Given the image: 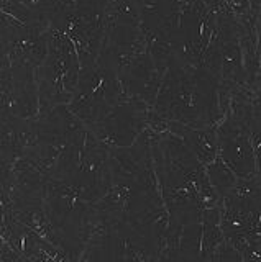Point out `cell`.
Instances as JSON below:
<instances>
[{
    "mask_svg": "<svg viewBox=\"0 0 261 262\" xmlns=\"http://www.w3.org/2000/svg\"><path fill=\"white\" fill-rule=\"evenodd\" d=\"M151 151L154 174L169 215L168 228L200 223L204 210L222 203L210 184L207 167L173 131L151 129Z\"/></svg>",
    "mask_w": 261,
    "mask_h": 262,
    "instance_id": "obj_1",
    "label": "cell"
},
{
    "mask_svg": "<svg viewBox=\"0 0 261 262\" xmlns=\"http://www.w3.org/2000/svg\"><path fill=\"white\" fill-rule=\"evenodd\" d=\"M230 102L222 82L210 71L174 57L163 77L153 117L192 128L218 126Z\"/></svg>",
    "mask_w": 261,
    "mask_h": 262,
    "instance_id": "obj_2",
    "label": "cell"
},
{
    "mask_svg": "<svg viewBox=\"0 0 261 262\" xmlns=\"http://www.w3.org/2000/svg\"><path fill=\"white\" fill-rule=\"evenodd\" d=\"M220 211L225 241L245 262H261V177L238 179L222 199Z\"/></svg>",
    "mask_w": 261,
    "mask_h": 262,
    "instance_id": "obj_3",
    "label": "cell"
},
{
    "mask_svg": "<svg viewBox=\"0 0 261 262\" xmlns=\"http://www.w3.org/2000/svg\"><path fill=\"white\" fill-rule=\"evenodd\" d=\"M81 77V57L66 31L51 28L45 61L36 71L39 112L69 105Z\"/></svg>",
    "mask_w": 261,
    "mask_h": 262,
    "instance_id": "obj_4",
    "label": "cell"
},
{
    "mask_svg": "<svg viewBox=\"0 0 261 262\" xmlns=\"http://www.w3.org/2000/svg\"><path fill=\"white\" fill-rule=\"evenodd\" d=\"M125 98L117 68L109 57L101 54L92 66L81 68L79 85L68 106L87 128H91Z\"/></svg>",
    "mask_w": 261,
    "mask_h": 262,
    "instance_id": "obj_5",
    "label": "cell"
},
{
    "mask_svg": "<svg viewBox=\"0 0 261 262\" xmlns=\"http://www.w3.org/2000/svg\"><path fill=\"white\" fill-rule=\"evenodd\" d=\"M151 120L153 106L135 98H125L89 129L110 147H128L151 126Z\"/></svg>",
    "mask_w": 261,
    "mask_h": 262,
    "instance_id": "obj_6",
    "label": "cell"
},
{
    "mask_svg": "<svg viewBox=\"0 0 261 262\" xmlns=\"http://www.w3.org/2000/svg\"><path fill=\"white\" fill-rule=\"evenodd\" d=\"M36 68L30 64H10L2 57L0 103L2 117L35 118L39 113Z\"/></svg>",
    "mask_w": 261,
    "mask_h": 262,
    "instance_id": "obj_7",
    "label": "cell"
},
{
    "mask_svg": "<svg viewBox=\"0 0 261 262\" xmlns=\"http://www.w3.org/2000/svg\"><path fill=\"white\" fill-rule=\"evenodd\" d=\"M50 31L45 25H27L2 13V57L38 69L48 54Z\"/></svg>",
    "mask_w": 261,
    "mask_h": 262,
    "instance_id": "obj_8",
    "label": "cell"
},
{
    "mask_svg": "<svg viewBox=\"0 0 261 262\" xmlns=\"http://www.w3.org/2000/svg\"><path fill=\"white\" fill-rule=\"evenodd\" d=\"M165 72L166 71L154 61L151 53L146 51L128 66H125L124 69L118 71L125 97L142 100L153 106L156 102Z\"/></svg>",
    "mask_w": 261,
    "mask_h": 262,
    "instance_id": "obj_9",
    "label": "cell"
},
{
    "mask_svg": "<svg viewBox=\"0 0 261 262\" xmlns=\"http://www.w3.org/2000/svg\"><path fill=\"white\" fill-rule=\"evenodd\" d=\"M156 262H209L202 256V221L168 228L165 249Z\"/></svg>",
    "mask_w": 261,
    "mask_h": 262,
    "instance_id": "obj_10",
    "label": "cell"
},
{
    "mask_svg": "<svg viewBox=\"0 0 261 262\" xmlns=\"http://www.w3.org/2000/svg\"><path fill=\"white\" fill-rule=\"evenodd\" d=\"M168 129L173 131L183 139L184 144L195 154L204 166H209L218 158V139H217V126H204L192 128L181 123H166Z\"/></svg>",
    "mask_w": 261,
    "mask_h": 262,
    "instance_id": "obj_11",
    "label": "cell"
},
{
    "mask_svg": "<svg viewBox=\"0 0 261 262\" xmlns=\"http://www.w3.org/2000/svg\"><path fill=\"white\" fill-rule=\"evenodd\" d=\"M220 208H222V203L217 207L206 208L202 215V256L209 262L214 257L217 249L225 243Z\"/></svg>",
    "mask_w": 261,
    "mask_h": 262,
    "instance_id": "obj_12",
    "label": "cell"
},
{
    "mask_svg": "<svg viewBox=\"0 0 261 262\" xmlns=\"http://www.w3.org/2000/svg\"><path fill=\"white\" fill-rule=\"evenodd\" d=\"M0 7H2V13L9 15L22 23L45 25L42 21V16H39L35 0H0Z\"/></svg>",
    "mask_w": 261,
    "mask_h": 262,
    "instance_id": "obj_13",
    "label": "cell"
},
{
    "mask_svg": "<svg viewBox=\"0 0 261 262\" xmlns=\"http://www.w3.org/2000/svg\"><path fill=\"white\" fill-rule=\"evenodd\" d=\"M207 174L212 187L215 188V192L220 196V200L238 184V177L235 176V172L227 166L220 156L207 166Z\"/></svg>",
    "mask_w": 261,
    "mask_h": 262,
    "instance_id": "obj_14",
    "label": "cell"
},
{
    "mask_svg": "<svg viewBox=\"0 0 261 262\" xmlns=\"http://www.w3.org/2000/svg\"><path fill=\"white\" fill-rule=\"evenodd\" d=\"M210 262H245V260L242 257V254L225 241L217 249V252L214 254V257H212Z\"/></svg>",
    "mask_w": 261,
    "mask_h": 262,
    "instance_id": "obj_15",
    "label": "cell"
},
{
    "mask_svg": "<svg viewBox=\"0 0 261 262\" xmlns=\"http://www.w3.org/2000/svg\"><path fill=\"white\" fill-rule=\"evenodd\" d=\"M2 262H31L27 256L15 249L12 244L2 239Z\"/></svg>",
    "mask_w": 261,
    "mask_h": 262,
    "instance_id": "obj_16",
    "label": "cell"
},
{
    "mask_svg": "<svg viewBox=\"0 0 261 262\" xmlns=\"http://www.w3.org/2000/svg\"><path fill=\"white\" fill-rule=\"evenodd\" d=\"M112 262H145V259L132 248V244L128 243L125 248L120 251L118 256L113 259Z\"/></svg>",
    "mask_w": 261,
    "mask_h": 262,
    "instance_id": "obj_17",
    "label": "cell"
},
{
    "mask_svg": "<svg viewBox=\"0 0 261 262\" xmlns=\"http://www.w3.org/2000/svg\"><path fill=\"white\" fill-rule=\"evenodd\" d=\"M225 2L230 7H233L236 12H243V10H248L250 8L248 0H225Z\"/></svg>",
    "mask_w": 261,
    "mask_h": 262,
    "instance_id": "obj_18",
    "label": "cell"
},
{
    "mask_svg": "<svg viewBox=\"0 0 261 262\" xmlns=\"http://www.w3.org/2000/svg\"><path fill=\"white\" fill-rule=\"evenodd\" d=\"M79 262H89V260H86V259H79Z\"/></svg>",
    "mask_w": 261,
    "mask_h": 262,
    "instance_id": "obj_19",
    "label": "cell"
}]
</instances>
